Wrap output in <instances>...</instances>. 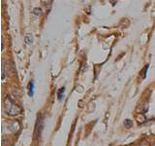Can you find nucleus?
<instances>
[{
	"instance_id": "1",
	"label": "nucleus",
	"mask_w": 155,
	"mask_h": 146,
	"mask_svg": "<svg viewBox=\"0 0 155 146\" xmlns=\"http://www.w3.org/2000/svg\"><path fill=\"white\" fill-rule=\"evenodd\" d=\"M4 109L5 112L10 116L18 115L22 112V108L15 101L11 96H7L4 100Z\"/></svg>"
},
{
	"instance_id": "2",
	"label": "nucleus",
	"mask_w": 155,
	"mask_h": 146,
	"mask_svg": "<svg viewBox=\"0 0 155 146\" xmlns=\"http://www.w3.org/2000/svg\"><path fill=\"white\" fill-rule=\"evenodd\" d=\"M43 129H44V118H43L42 115H40V116H38V119L36 122L35 130H34V137L37 138V139L40 138Z\"/></svg>"
},
{
	"instance_id": "3",
	"label": "nucleus",
	"mask_w": 155,
	"mask_h": 146,
	"mask_svg": "<svg viewBox=\"0 0 155 146\" xmlns=\"http://www.w3.org/2000/svg\"><path fill=\"white\" fill-rule=\"evenodd\" d=\"M28 96H33L34 95V81H30L28 84Z\"/></svg>"
},
{
	"instance_id": "4",
	"label": "nucleus",
	"mask_w": 155,
	"mask_h": 146,
	"mask_svg": "<svg viewBox=\"0 0 155 146\" xmlns=\"http://www.w3.org/2000/svg\"><path fill=\"white\" fill-rule=\"evenodd\" d=\"M64 91H65V88L63 87L61 89L58 90V92H57V97H58V100H61L63 96H64Z\"/></svg>"
},
{
	"instance_id": "5",
	"label": "nucleus",
	"mask_w": 155,
	"mask_h": 146,
	"mask_svg": "<svg viewBox=\"0 0 155 146\" xmlns=\"http://www.w3.org/2000/svg\"><path fill=\"white\" fill-rule=\"evenodd\" d=\"M24 40H25L26 44H28V45H30V44L32 43L33 41V38H32V34H26L25 35V38H24Z\"/></svg>"
},
{
	"instance_id": "6",
	"label": "nucleus",
	"mask_w": 155,
	"mask_h": 146,
	"mask_svg": "<svg viewBox=\"0 0 155 146\" xmlns=\"http://www.w3.org/2000/svg\"><path fill=\"white\" fill-rule=\"evenodd\" d=\"M132 126H133V123H132V121H131V120L126 119V120L124 121V127H125L126 129H130Z\"/></svg>"
},
{
	"instance_id": "7",
	"label": "nucleus",
	"mask_w": 155,
	"mask_h": 146,
	"mask_svg": "<svg viewBox=\"0 0 155 146\" xmlns=\"http://www.w3.org/2000/svg\"><path fill=\"white\" fill-rule=\"evenodd\" d=\"M33 14L35 15V16H39V15L42 14V9L41 8H35L33 10Z\"/></svg>"
},
{
	"instance_id": "8",
	"label": "nucleus",
	"mask_w": 155,
	"mask_h": 146,
	"mask_svg": "<svg viewBox=\"0 0 155 146\" xmlns=\"http://www.w3.org/2000/svg\"><path fill=\"white\" fill-rule=\"evenodd\" d=\"M140 146H150V145H149L148 142H143V143L140 144Z\"/></svg>"
},
{
	"instance_id": "9",
	"label": "nucleus",
	"mask_w": 155,
	"mask_h": 146,
	"mask_svg": "<svg viewBox=\"0 0 155 146\" xmlns=\"http://www.w3.org/2000/svg\"><path fill=\"white\" fill-rule=\"evenodd\" d=\"M152 146H155V141H154V143L152 144Z\"/></svg>"
}]
</instances>
